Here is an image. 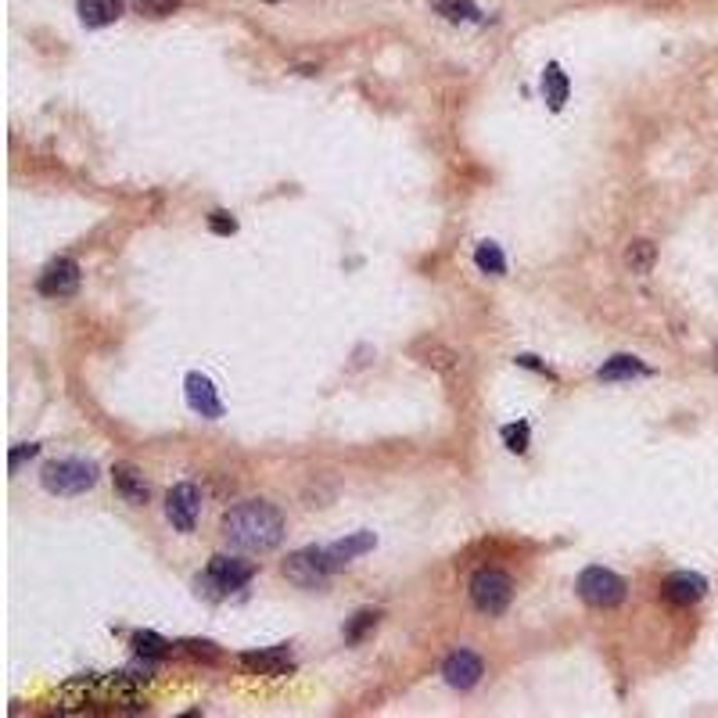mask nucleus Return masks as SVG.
I'll return each instance as SVG.
<instances>
[{"instance_id": "9d476101", "label": "nucleus", "mask_w": 718, "mask_h": 718, "mask_svg": "<svg viewBox=\"0 0 718 718\" xmlns=\"http://www.w3.org/2000/svg\"><path fill=\"white\" fill-rule=\"evenodd\" d=\"M187 403H190V410L194 414H201V417L216 420L223 417V403H220V395H216V388H212V381L205 377V374H187Z\"/></svg>"}, {"instance_id": "0eeeda50", "label": "nucleus", "mask_w": 718, "mask_h": 718, "mask_svg": "<svg viewBox=\"0 0 718 718\" xmlns=\"http://www.w3.org/2000/svg\"><path fill=\"white\" fill-rule=\"evenodd\" d=\"M166 518H169V525L177 532H194V525L201 518V492H198V485L180 481V485L169 488V496H166Z\"/></svg>"}, {"instance_id": "39448f33", "label": "nucleus", "mask_w": 718, "mask_h": 718, "mask_svg": "<svg viewBox=\"0 0 718 718\" xmlns=\"http://www.w3.org/2000/svg\"><path fill=\"white\" fill-rule=\"evenodd\" d=\"M625 593H629L625 579L614 575V571H607V568H586L579 575V597L586 600L590 607H600V610L618 607L625 600Z\"/></svg>"}, {"instance_id": "6e6552de", "label": "nucleus", "mask_w": 718, "mask_h": 718, "mask_svg": "<svg viewBox=\"0 0 718 718\" xmlns=\"http://www.w3.org/2000/svg\"><path fill=\"white\" fill-rule=\"evenodd\" d=\"M36 288H40V295H47V299H68V295H76V292H79V262H72V259H55V262L40 273Z\"/></svg>"}, {"instance_id": "a878e982", "label": "nucleus", "mask_w": 718, "mask_h": 718, "mask_svg": "<svg viewBox=\"0 0 718 718\" xmlns=\"http://www.w3.org/2000/svg\"><path fill=\"white\" fill-rule=\"evenodd\" d=\"M36 453H40V446H18V449H11V467H18V460L36 456Z\"/></svg>"}, {"instance_id": "f3484780", "label": "nucleus", "mask_w": 718, "mask_h": 718, "mask_svg": "<svg viewBox=\"0 0 718 718\" xmlns=\"http://www.w3.org/2000/svg\"><path fill=\"white\" fill-rule=\"evenodd\" d=\"M377 546V538H374V532H356V536L349 538H338V542H331V553H334V560L338 564H349L353 557H359V553H366V549H374Z\"/></svg>"}, {"instance_id": "393cba45", "label": "nucleus", "mask_w": 718, "mask_h": 718, "mask_svg": "<svg viewBox=\"0 0 718 718\" xmlns=\"http://www.w3.org/2000/svg\"><path fill=\"white\" fill-rule=\"evenodd\" d=\"M209 227H212L216 234H234V231H238V220H234L231 212H212V216H209Z\"/></svg>"}, {"instance_id": "f8f14e48", "label": "nucleus", "mask_w": 718, "mask_h": 718, "mask_svg": "<svg viewBox=\"0 0 718 718\" xmlns=\"http://www.w3.org/2000/svg\"><path fill=\"white\" fill-rule=\"evenodd\" d=\"M241 664L248 672H259V675H284L295 668L292 661V651L288 647H270V651H251V654H241Z\"/></svg>"}, {"instance_id": "7ed1b4c3", "label": "nucleus", "mask_w": 718, "mask_h": 718, "mask_svg": "<svg viewBox=\"0 0 718 718\" xmlns=\"http://www.w3.org/2000/svg\"><path fill=\"white\" fill-rule=\"evenodd\" d=\"M97 485V467L90 460H55L44 467V488L55 496H79Z\"/></svg>"}, {"instance_id": "5701e85b", "label": "nucleus", "mask_w": 718, "mask_h": 718, "mask_svg": "<svg viewBox=\"0 0 718 718\" xmlns=\"http://www.w3.org/2000/svg\"><path fill=\"white\" fill-rule=\"evenodd\" d=\"M183 0H133V7H137V15H148V18H166V15H173Z\"/></svg>"}, {"instance_id": "423d86ee", "label": "nucleus", "mask_w": 718, "mask_h": 718, "mask_svg": "<svg viewBox=\"0 0 718 718\" xmlns=\"http://www.w3.org/2000/svg\"><path fill=\"white\" fill-rule=\"evenodd\" d=\"M471 600H475V607H478L481 614H503V610L510 607V600H514V582H510V575L492 571V568L478 571V575L471 579Z\"/></svg>"}, {"instance_id": "9b49d317", "label": "nucleus", "mask_w": 718, "mask_h": 718, "mask_svg": "<svg viewBox=\"0 0 718 718\" xmlns=\"http://www.w3.org/2000/svg\"><path fill=\"white\" fill-rule=\"evenodd\" d=\"M661 593H664L668 603H675V607H690V603H697V600L708 593V582L701 575H693V571H679V575H672L661 586Z\"/></svg>"}, {"instance_id": "b1692460", "label": "nucleus", "mask_w": 718, "mask_h": 718, "mask_svg": "<svg viewBox=\"0 0 718 718\" xmlns=\"http://www.w3.org/2000/svg\"><path fill=\"white\" fill-rule=\"evenodd\" d=\"M503 442H507L510 453H525V449H528V424L521 420V424L503 427Z\"/></svg>"}, {"instance_id": "20e7f679", "label": "nucleus", "mask_w": 718, "mask_h": 718, "mask_svg": "<svg viewBox=\"0 0 718 718\" xmlns=\"http://www.w3.org/2000/svg\"><path fill=\"white\" fill-rule=\"evenodd\" d=\"M251 575H255V568H251L248 560L223 557V553H220V557L209 560V571L198 579V586H205L209 597H227V593H234L241 586H248Z\"/></svg>"}, {"instance_id": "a211bd4d", "label": "nucleus", "mask_w": 718, "mask_h": 718, "mask_svg": "<svg viewBox=\"0 0 718 718\" xmlns=\"http://www.w3.org/2000/svg\"><path fill=\"white\" fill-rule=\"evenodd\" d=\"M654 259H658V248L651 244V241H629V248H625V266L632 270V273H651L654 270Z\"/></svg>"}, {"instance_id": "1a4fd4ad", "label": "nucleus", "mask_w": 718, "mask_h": 718, "mask_svg": "<svg viewBox=\"0 0 718 718\" xmlns=\"http://www.w3.org/2000/svg\"><path fill=\"white\" fill-rule=\"evenodd\" d=\"M442 675H446V682H449L453 690H471V686H478L485 668H481L478 654H471V651H453V654L446 658V664H442Z\"/></svg>"}, {"instance_id": "2eb2a0df", "label": "nucleus", "mask_w": 718, "mask_h": 718, "mask_svg": "<svg viewBox=\"0 0 718 718\" xmlns=\"http://www.w3.org/2000/svg\"><path fill=\"white\" fill-rule=\"evenodd\" d=\"M647 374H651V366H643L636 356H614L597 370L600 381H632V377H647Z\"/></svg>"}, {"instance_id": "ddd939ff", "label": "nucleus", "mask_w": 718, "mask_h": 718, "mask_svg": "<svg viewBox=\"0 0 718 718\" xmlns=\"http://www.w3.org/2000/svg\"><path fill=\"white\" fill-rule=\"evenodd\" d=\"M112 481H116V492H119L126 503H133V507H144V503H148V496H151L148 481H144V475H140L133 464H116Z\"/></svg>"}, {"instance_id": "6ab92c4d", "label": "nucleus", "mask_w": 718, "mask_h": 718, "mask_svg": "<svg viewBox=\"0 0 718 718\" xmlns=\"http://www.w3.org/2000/svg\"><path fill=\"white\" fill-rule=\"evenodd\" d=\"M475 262H478L481 273H492V277H503L507 273V259H503L499 244H492V241H481L478 248H475Z\"/></svg>"}, {"instance_id": "cd10ccee", "label": "nucleus", "mask_w": 718, "mask_h": 718, "mask_svg": "<svg viewBox=\"0 0 718 718\" xmlns=\"http://www.w3.org/2000/svg\"><path fill=\"white\" fill-rule=\"evenodd\" d=\"M715 370H718V349H715Z\"/></svg>"}, {"instance_id": "412c9836", "label": "nucleus", "mask_w": 718, "mask_h": 718, "mask_svg": "<svg viewBox=\"0 0 718 718\" xmlns=\"http://www.w3.org/2000/svg\"><path fill=\"white\" fill-rule=\"evenodd\" d=\"M435 11L446 15L449 22H475L478 18V7L471 0H435Z\"/></svg>"}, {"instance_id": "aec40b11", "label": "nucleus", "mask_w": 718, "mask_h": 718, "mask_svg": "<svg viewBox=\"0 0 718 718\" xmlns=\"http://www.w3.org/2000/svg\"><path fill=\"white\" fill-rule=\"evenodd\" d=\"M133 651L140 654V658H148V661H162L166 654H169V643L159 636V632H133Z\"/></svg>"}, {"instance_id": "4be33fe9", "label": "nucleus", "mask_w": 718, "mask_h": 718, "mask_svg": "<svg viewBox=\"0 0 718 718\" xmlns=\"http://www.w3.org/2000/svg\"><path fill=\"white\" fill-rule=\"evenodd\" d=\"M374 625H377V610H359L356 618L349 621V629H345V643H359Z\"/></svg>"}, {"instance_id": "4468645a", "label": "nucleus", "mask_w": 718, "mask_h": 718, "mask_svg": "<svg viewBox=\"0 0 718 718\" xmlns=\"http://www.w3.org/2000/svg\"><path fill=\"white\" fill-rule=\"evenodd\" d=\"M122 15V0H79V22L90 29L112 26Z\"/></svg>"}, {"instance_id": "f03ea898", "label": "nucleus", "mask_w": 718, "mask_h": 718, "mask_svg": "<svg viewBox=\"0 0 718 718\" xmlns=\"http://www.w3.org/2000/svg\"><path fill=\"white\" fill-rule=\"evenodd\" d=\"M342 564L334 560L331 546H305L284 560V579L295 582L299 590H320Z\"/></svg>"}, {"instance_id": "bb28decb", "label": "nucleus", "mask_w": 718, "mask_h": 718, "mask_svg": "<svg viewBox=\"0 0 718 718\" xmlns=\"http://www.w3.org/2000/svg\"><path fill=\"white\" fill-rule=\"evenodd\" d=\"M183 647H187L190 654H198V658H201V654H205V658H216V651H212V643H198V640H187Z\"/></svg>"}, {"instance_id": "c85d7f7f", "label": "nucleus", "mask_w": 718, "mask_h": 718, "mask_svg": "<svg viewBox=\"0 0 718 718\" xmlns=\"http://www.w3.org/2000/svg\"><path fill=\"white\" fill-rule=\"evenodd\" d=\"M270 4H281V0H270Z\"/></svg>"}, {"instance_id": "dca6fc26", "label": "nucleus", "mask_w": 718, "mask_h": 718, "mask_svg": "<svg viewBox=\"0 0 718 718\" xmlns=\"http://www.w3.org/2000/svg\"><path fill=\"white\" fill-rule=\"evenodd\" d=\"M568 76H564V68L553 61V65H546V72H542V94H546V101H549V108L553 112H560L564 108V101H568Z\"/></svg>"}, {"instance_id": "f257e3e1", "label": "nucleus", "mask_w": 718, "mask_h": 718, "mask_svg": "<svg viewBox=\"0 0 718 718\" xmlns=\"http://www.w3.org/2000/svg\"><path fill=\"white\" fill-rule=\"evenodd\" d=\"M223 538L241 553H270L284 538V514L266 499L241 503L223 518Z\"/></svg>"}]
</instances>
